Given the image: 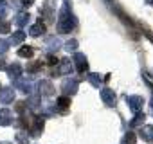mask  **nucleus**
<instances>
[{
  "instance_id": "obj_1",
  "label": "nucleus",
  "mask_w": 153,
  "mask_h": 144,
  "mask_svg": "<svg viewBox=\"0 0 153 144\" xmlns=\"http://www.w3.org/2000/svg\"><path fill=\"white\" fill-rule=\"evenodd\" d=\"M70 9H72L70 0H63V7L59 9V15H58V33L61 34H67L72 29H76V18L72 16Z\"/></svg>"
},
{
  "instance_id": "obj_2",
  "label": "nucleus",
  "mask_w": 153,
  "mask_h": 144,
  "mask_svg": "<svg viewBox=\"0 0 153 144\" xmlns=\"http://www.w3.org/2000/svg\"><path fill=\"white\" fill-rule=\"evenodd\" d=\"M78 88H79V83H78V79H74V78H67L61 83V90H63L65 96H74L76 92H78Z\"/></svg>"
},
{
  "instance_id": "obj_3",
  "label": "nucleus",
  "mask_w": 153,
  "mask_h": 144,
  "mask_svg": "<svg viewBox=\"0 0 153 144\" xmlns=\"http://www.w3.org/2000/svg\"><path fill=\"white\" fill-rule=\"evenodd\" d=\"M101 99H103V103L106 105V106H115V92L112 90V88H108V87H105L103 90H101Z\"/></svg>"
},
{
  "instance_id": "obj_4",
  "label": "nucleus",
  "mask_w": 153,
  "mask_h": 144,
  "mask_svg": "<svg viewBox=\"0 0 153 144\" xmlns=\"http://www.w3.org/2000/svg\"><path fill=\"white\" fill-rule=\"evenodd\" d=\"M126 103H128L131 112H140L144 106V99L140 96H130V97H126Z\"/></svg>"
},
{
  "instance_id": "obj_5",
  "label": "nucleus",
  "mask_w": 153,
  "mask_h": 144,
  "mask_svg": "<svg viewBox=\"0 0 153 144\" xmlns=\"http://www.w3.org/2000/svg\"><path fill=\"white\" fill-rule=\"evenodd\" d=\"M15 85H16V88H18L22 94H31V92H33V81H31V79L18 78V79H15Z\"/></svg>"
},
{
  "instance_id": "obj_6",
  "label": "nucleus",
  "mask_w": 153,
  "mask_h": 144,
  "mask_svg": "<svg viewBox=\"0 0 153 144\" xmlns=\"http://www.w3.org/2000/svg\"><path fill=\"white\" fill-rule=\"evenodd\" d=\"M38 92H40V96L42 97H49V96H52L54 94V85L51 83V81H40L38 83Z\"/></svg>"
},
{
  "instance_id": "obj_7",
  "label": "nucleus",
  "mask_w": 153,
  "mask_h": 144,
  "mask_svg": "<svg viewBox=\"0 0 153 144\" xmlns=\"http://www.w3.org/2000/svg\"><path fill=\"white\" fill-rule=\"evenodd\" d=\"M15 101V90L13 87H6L0 90V103H4V105H9Z\"/></svg>"
},
{
  "instance_id": "obj_8",
  "label": "nucleus",
  "mask_w": 153,
  "mask_h": 144,
  "mask_svg": "<svg viewBox=\"0 0 153 144\" xmlns=\"http://www.w3.org/2000/svg\"><path fill=\"white\" fill-rule=\"evenodd\" d=\"M74 63H76V67H78L79 72H87L88 70V61H87L85 54H81V52H76L74 54Z\"/></svg>"
},
{
  "instance_id": "obj_9",
  "label": "nucleus",
  "mask_w": 153,
  "mask_h": 144,
  "mask_svg": "<svg viewBox=\"0 0 153 144\" xmlns=\"http://www.w3.org/2000/svg\"><path fill=\"white\" fill-rule=\"evenodd\" d=\"M22 72H24V68H22V65H18V63H13V65L7 67V76H9L13 81L22 76Z\"/></svg>"
},
{
  "instance_id": "obj_10",
  "label": "nucleus",
  "mask_w": 153,
  "mask_h": 144,
  "mask_svg": "<svg viewBox=\"0 0 153 144\" xmlns=\"http://www.w3.org/2000/svg\"><path fill=\"white\" fill-rule=\"evenodd\" d=\"M13 122V112L7 108L0 110V126H9Z\"/></svg>"
},
{
  "instance_id": "obj_11",
  "label": "nucleus",
  "mask_w": 153,
  "mask_h": 144,
  "mask_svg": "<svg viewBox=\"0 0 153 144\" xmlns=\"http://www.w3.org/2000/svg\"><path fill=\"white\" fill-rule=\"evenodd\" d=\"M29 13H25V11H18L16 13V16H15V25H18V27H24V25H27V22H29Z\"/></svg>"
},
{
  "instance_id": "obj_12",
  "label": "nucleus",
  "mask_w": 153,
  "mask_h": 144,
  "mask_svg": "<svg viewBox=\"0 0 153 144\" xmlns=\"http://www.w3.org/2000/svg\"><path fill=\"white\" fill-rule=\"evenodd\" d=\"M139 135H140L146 142H153V126H151V124H148V126H140Z\"/></svg>"
},
{
  "instance_id": "obj_13",
  "label": "nucleus",
  "mask_w": 153,
  "mask_h": 144,
  "mask_svg": "<svg viewBox=\"0 0 153 144\" xmlns=\"http://www.w3.org/2000/svg\"><path fill=\"white\" fill-rule=\"evenodd\" d=\"M72 68H74V65L70 63V59H68V58H65V59H61V61H59V67H58L59 74H70Z\"/></svg>"
},
{
  "instance_id": "obj_14",
  "label": "nucleus",
  "mask_w": 153,
  "mask_h": 144,
  "mask_svg": "<svg viewBox=\"0 0 153 144\" xmlns=\"http://www.w3.org/2000/svg\"><path fill=\"white\" fill-rule=\"evenodd\" d=\"M24 40H25V33L24 31H15L9 38V45H20Z\"/></svg>"
},
{
  "instance_id": "obj_15",
  "label": "nucleus",
  "mask_w": 153,
  "mask_h": 144,
  "mask_svg": "<svg viewBox=\"0 0 153 144\" xmlns=\"http://www.w3.org/2000/svg\"><path fill=\"white\" fill-rule=\"evenodd\" d=\"M43 33H45V25H43L42 20L36 22L34 25H31V29H29V34H31V36H40V34H43Z\"/></svg>"
},
{
  "instance_id": "obj_16",
  "label": "nucleus",
  "mask_w": 153,
  "mask_h": 144,
  "mask_svg": "<svg viewBox=\"0 0 153 144\" xmlns=\"http://www.w3.org/2000/svg\"><path fill=\"white\" fill-rule=\"evenodd\" d=\"M61 47H63V45H61V42H59L58 38L51 36V38L47 40V49H49V50H52V52H54V50H59Z\"/></svg>"
},
{
  "instance_id": "obj_17",
  "label": "nucleus",
  "mask_w": 153,
  "mask_h": 144,
  "mask_svg": "<svg viewBox=\"0 0 153 144\" xmlns=\"http://www.w3.org/2000/svg\"><path fill=\"white\" fill-rule=\"evenodd\" d=\"M137 115L128 122V126L130 128H137V126H142V122H144V114H139V112H135Z\"/></svg>"
},
{
  "instance_id": "obj_18",
  "label": "nucleus",
  "mask_w": 153,
  "mask_h": 144,
  "mask_svg": "<svg viewBox=\"0 0 153 144\" xmlns=\"http://www.w3.org/2000/svg\"><path fill=\"white\" fill-rule=\"evenodd\" d=\"M87 79H88V83H90L92 87H99V85H101V76L96 74V72H90V74H87Z\"/></svg>"
},
{
  "instance_id": "obj_19",
  "label": "nucleus",
  "mask_w": 153,
  "mask_h": 144,
  "mask_svg": "<svg viewBox=\"0 0 153 144\" xmlns=\"http://www.w3.org/2000/svg\"><path fill=\"white\" fill-rule=\"evenodd\" d=\"M33 54H34V50H33V47H27V45H24V47H20L18 49V56H22V58H33Z\"/></svg>"
},
{
  "instance_id": "obj_20",
  "label": "nucleus",
  "mask_w": 153,
  "mask_h": 144,
  "mask_svg": "<svg viewBox=\"0 0 153 144\" xmlns=\"http://www.w3.org/2000/svg\"><path fill=\"white\" fill-rule=\"evenodd\" d=\"M15 139H16V142H20V144H29V133H27V131H24V130L16 131Z\"/></svg>"
},
{
  "instance_id": "obj_21",
  "label": "nucleus",
  "mask_w": 153,
  "mask_h": 144,
  "mask_svg": "<svg viewBox=\"0 0 153 144\" xmlns=\"http://www.w3.org/2000/svg\"><path fill=\"white\" fill-rule=\"evenodd\" d=\"M68 105H70V99H68L67 96H63V97H59V99L56 101V106H58V108H61V110H65Z\"/></svg>"
},
{
  "instance_id": "obj_22",
  "label": "nucleus",
  "mask_w": 153,
  "mask_h": 144,
  "mask_svg": "<svg viewBox=\"0 0 153 144\" xmlns=\"http://www.w3.org/2000/svg\"><path fill=\"white\" fill-rule=\"evenodd\" d=\"M78 45H79V43H78V40H68V42L63 45V49H65V50H68V52H72V50L78 49Z\"/></svg>"
},
{
  "instance_id": "obj_23",
  "label": "nucleus",
  "mask_w": 153,
  "mask_h": 144,
  "mask_svg": "<svg viewBox=\"0 0 153 144\" xmlns=\"http://www.w3.org/2000/svg\"><path fill=\"white\" fill-rule=\"evenodd\" d=\"M123 144H135V133L133 131H128L123 137Z\"/></svg>"
},
{
  "instance_id": "obj_24",
  "label": "nucleus",
  "mask_w": 153,
  "mask_h": 144,
  "mask_svg": "<svg viewBox=\"0 0 153 144\" xmlns=\"http://www.w3.org/2000/svg\"><path fill=\"white\" fill-rule=\"evenodd\" d=\"M7 15V4L6 0H0V18H4Z\"/></svg>"
},
{
  "instance_id": "obj_25",
  "label": "nucleus",
  "mask_w": 153,
  "mask_h": 144,
  "mask_svg": "<svg viewBox=\"0 0 153 144\" xmlns=\"http://www.w3.org/2000/svg\"><path fill=\"white\" fill-rule=\"evenodd\" d=\"M9 27H11V25H9V22H4L2 18H0V33H4V34H6V33H9Z\"/></svg>"
},
{
  "instance_id": "obj_26",
  "label": "nucleus",
  "mask_w": 153,
  "mask_h": 144,
  "mask_svg": "<svg viewBox=\"0 0 153 144\" xmlns=\"http://www.w3.org/2000/svg\"><path fill=\"white\" fill-rule=\"evenodd\" d=\"M7 49H9V42L7 40H0V56H2Z\"/></svg>"
},
{
  "instance_id": "obj_27",
  "label": "nucleus",
  "mask_w": 153,
  "mask_h": 144,
  "mask_svg": "<svg viewBox=\"0 0 153 144\" xmlns=\"http://www.w3.org/2000/svg\"><path fill=\"white\" fill-rule=\"evenodd\" d=\"M40 67H42V63H40V61H34V63H31V65L27 67V70L34 74V72H38V68H40Z\"/></svg>"
},
{
  "instance_id": "obj_28",
  "label": "nucleus",
  "mask_w": 153,
  "mask_h": 144,
  "mask_svg": "<svg viewBox=\"0 0 153 144\" xmlns=\"http://www.w3.org/2000/svg\"><path fill=\"white\" fill-rule=\"evenodd\" d=\"M142 78L146 79V83H148L149 87H153V76H149V74H148L146 70H142Z\"/></svg>"
},
{
  "instance_id": "obj_29",
  "label": "nucleus",
  "mask_w": 153,
  "mask_h": 144,
  "mask_svg": "<svg viewBox=\"0 0 153 144\" xmlns=\"http://www.w3.org/2000/svg\"><path fill=\"white\" fill-rule=\"evenodd\" d=\"M47 63H49V65H54V63H58V58L52 56V54H49V56H47Z\"/></svg>"
},
{
  "instance_id": "obj_30",
  "label": "nucleus",
  "mask_w": 153,
  "mask_h": 144,
  "mask_svg": "<svg viewBox=\"0 0 153 144\" xmlns=\"http://www.w3.org/2000/svg\"><path fill=\"white\" fill-rule=\"evenodd\" d=\"M22 4H24L25 7H29V6H33V4H34V0H22Z\"/></svg>"
},
{
  "instance_id": "obj_31",
  "label": "nucleus",
  "mask_w": 153,
  "mask_h": 144,
  "mask_svg": "<svg viewBox=\"0 0 153 144\" xmlns=\"http://www.w3.org/2000/svg\"><path fill=\"white\" fill-rule=\"evenodd\" d=\"M4 67H6V63H4L2 59H0V68H4Z\"/></svg>"
},
{
  "instance_id": "obj_32",
  "label": "nucleus",
  "mask_w": 153,
  "mask_h": 144,
  "mask_svg": "<svg viewBox=\"0 0 153 144\" xmlns=\"http://www.w3.org/2000/svg\"><path fill=\"white\" fill-rule=\"evenodd\" d=\"M149 106H151V114H153V101H151V105H149Z\"/></svg>"
}]
</instances>
